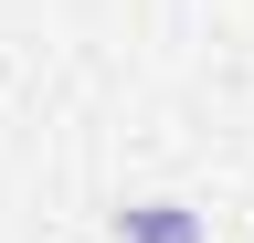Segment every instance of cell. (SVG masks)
<instances>
[{"instance_id":"obj_1","label":"cell","mask_w":254,"mask_h":243,"mask_svg":"<svg viewBox=\"0 0 254 243\" xmlns=\"http://www.w3.org/2000/svg\"><path fill=\"white\" fill-rule=\"evenodd\" d=\"M117 243H201V211L190 201H127L117 211Z\"/></svg>"}]
</instances>
